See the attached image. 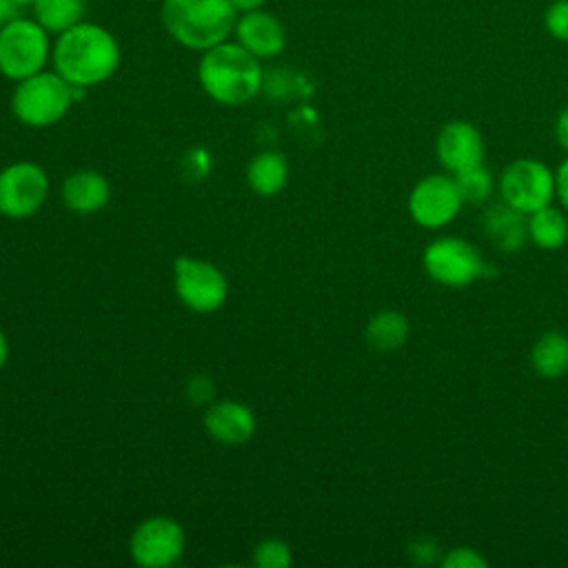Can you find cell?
<instances>
[{
    "instance_id": "obj_15",
    "label": "cell",
    "mask_w": 568,
    "mask_h": 568,
    "mask_svg": "<svg viewBox=\"0 0 568 568\" xmlns=\"http://www.w3.org/2000/svg\"><path fill=\"white\" fill-rule=\"evenodd\" d=\"M109 197H111V186L106 178L91 169L71 173L62 184V202L67 204L69 211L80 215H91L102 211Z\"/></svg>"
},
{
    "instance_id": "obj_5",
    "label": "cell",
    "mask_w": 568,
    "mask_h": 568,
    "mask_svg": "<svg viewBox=\"0 0 568 568\" xmlns=\"http://www.w3.org/2000/svg\"><path fill=\"white\" fill-rule=\"evenodd\" d=\"M49 31L33 18H13L0 29V73L9 80H24L51 58Z\"/></svg>"
},
{
    "instance_id": "obj_30",
    "label": "cell",
    "mask_w": 568,
    "mask_h": 568,
    "mask_svg": "<svg viewBox=\"0 0 568 568\" xmlns=\"http://www.w3.org/2000/svg\"><path fill=\"white\" fill-rule=\"evenodd\" d=\"M18 13H20V9H18L11 0H0V29H2L9 20L18 18Z\"/></svg>"
},
{
    "instance_id": "obj_2",
    "label": "cell",
    "mask_w": 568,
    "mask_h": 568,
    "mask_svg": "<svg viewBox=\"0 0 568 568\" xmlns=\"http://www.w3.org/2000/svg\"><path fill=\"white\" fill-rule=\"evenodd\" d=\"M197 80L204 93L226 106L251 102L262 89L260 58L240 42H220L206 49L197 64Z\"/></svg>"
},
{
    "instance_id": "obj_19",
    "label": "cell",
    "mask_w": 568,
    "mask_h": 568,
    "mask_svg": "<svg viewBox=\"0 0 568 568\" xmlns=\"http://www.w3.org/2000/svg\"><path fill=\"white\" fill-rule=\"evenodd\" d=\"M528 235L539 248L555 251L568 240V220L559 209L541 206L528 220Z\"/></svg>"
},
{
    "instance_id": "obj_6",
    "label": "cell",
    "mask_w": 568,
    "mask_h": 568,
    "mask_svg": "<svg viewBox=\"0 0 568 568\" xmlns=\"http://www.w3.org/2000/svg\"><path fill=\"white\" fill-rule=\"evenodd\" d=\"M173 277L180 302L195 313H213L226 302V277L215 264L206 260L189 255L178 257L173 262Z\"/></svg>"
},
{
    "instance_id": "obj_33",
    "label": "cell",
    "mask_w": 568,
    "mask_h": 568,
    "mask_svg": "<svg viewBox=\"0 0 568 568\" xmlns=\"http://www.w3.org/2000/svg\"><path fill=\"white\" fill-rule=\"evenodd\" d=\"M11 2H13L18 9H22V7H27V4H31V7H33V2H36V0H11Z\"/></svg>"
},
{
    "instance_id": "obj_24",
    "label": "cell",
    "mask_w": 568,
    "mask_h": 568,
    "mask_svg": "<svg viewBox=\"0 0 568 568\" xmlns=\"http://www.w3.org/2000/svg\"><path fill=\"white\" fill-rule=\"evenodd\" d=\"M544 22L552 38L568 42V0H555L546 11Z\"/></svg>"
},
{
    "instance_id": "obj_23",
    "label": "cell",
    "mask_w": 568,
    "mask_h": 568,
    "mask_svg": "<svg viewBox=\"0 0 568 568\" xmlns=\"http://www.w3.org/2000/svg\"><path fill=\"white\" fill-rule=\"evenodd\" d=\"M291 561H293V555L288 544L275 537L260 541L253 550V564L260 568H286Z\"/></svg>"
},
{
    "instance_id": "obj_11",
    "label": "cell",
    "mask_w": 568,
    "mask_h": 568,
    "mask_svg": "<svg viewBox=\"0 0 568 568\" xmlns=\"http://www.w3.org/2000/svg\"><path fill=\"white\" fill-rule=\"evenodd\" d=\"M464 200L455 178L428 175L415 184L408 197L410 217L426 229H439L448 224L462 209Z\"/></svg>"
},
{
    "instance_id": "obj_26",
    "label": "cell",
    "mask_w": 568,
    "mask_h": 568,
    "mask_svg": "<svg viewBox=\"0 0 568 568\" xmlns=\"http://www.w3.org/2000/svg\"><path fill=\"white\" fill-rule=\"evenodd\" d=\"M215 393L213 382L206 375H195L189 384H186V395L193 404H206Z\"/></svg>"
},
{
    "instance_id": "obj_13",
    "label": "cell",
    "mask_w": 568,
    "mask_h": 568,
    "mask_svg": "<svg viewBox=\"0 0 568 568\" xmlns=\"http://www.w3.org/2000/svg\"><path fill=\"white\" fill-rule=\"evenodd\" d=\"M233 36H235V42H240L246 51H251L260 60L275 58L277 53L284 51V44H286L284 24L264 9L240 13Z\"/></svg>"
},
{
    "instance_id": "obj_18",
    "label": "cell",
    "mask_w": 568,
    "mask_h": 568,
    "mask_svg": "<svg viewBox=\"0 0 568 568\" xmlns=\"http://www.w3.org/2000/svg\"><path fill=\"white\" fill-rule=\"evenodd\" d=\"M532 368L546 377V379H557L568 373V335L559 331H548L544 333L530 353Z\"/></svg>"
},
{
    "instance_id": "obj_10",
    "label": "cell",
    "mask_w": 568,
    "mask_h": 568,
    "mask_svg": "<svg viewBox=\"0 0 568 568\" xmlns=\"http://www.w3.org/2000/svg\"><path fill=\"white\" fill-rule=\"evenodd\" d=\"M499 191L506 204L521 213H532L541 206H548L557 193L555 173L539 160H515L504 169L499 178Z\"/></svg>"
},
{
    "instance_id": "obj_28",
    "label": "cell",
    "mask_w": 568,
    "mask_h": 568,
    "mask_svg": "<svg viewBox=\"0 0 568 568\" xmlns=\"http://www.w3.org/2000/svg\"><path fill=\"white\" fill-rule=\"evenodd\" d=\"M555 186H557V195L561 200V206L568 211V158L561 162V166L555 173Z\"/></svg>"
},
{
    "instance_id": "obj_22",
    "label": "cell",
    "mask_w": 568,
    "mask_h": 568,
    "mask_svg": "<svg viewBox=\"0 0 568 568\" xmlns=\"http://www.w3.org/2000/svg\"><path fill=\"white\" fill-rule=\"evenodd\" d=\"M455 182L462 193V200L470 204H479L493 193V175L484 164L455 173Z\"/></svg>"
},
{
    "instance_id": "obj_31",
    "label": "cell",
    "mask_w": 568,
    "mask_h": 568,
    "mask_svg": "<svg viewBox=\"0 0 568 568\" xmlns=\"http://www.w3.org/2000/svg\"><path fill=\"white\" fill-rule=\"evenodd\" d=\"M237 13H246V11H255V9H262L266 0H229Z\"/></svg>"
},
{
    "instance_id": "obj_1",
    "label": "cell",
    "mask_w": 568,
    "mask_h": 568,
    "mask_svg": "<svg viewBox=\"0 0 568 568\" xmlns=\"http://www.w3.org/2000/svg\"><path fill=\"white\" fill-rule=\"evenodd\" d=\"M53 71L69 84L87 89L109 80L120 67V44L111 31L93 22H78L58 33L51 47Z\"/></svg>"
},
{
    "instance_id": "obj_21",
    "label": "cell",
    "mask_w": 568,
    "mask_h": 568,
    "mask_svg": "<svg viewBox=\"0 0 568 568\" xmlns=\"http://www.w3.org/2000/svg\"><path fill=\"white\" fill-rule=\"evenodd\" d=\"M33 16L49 33H62L82 22L84 0H36Z\"/></svg>"
},
{
    "instance_id": "obj_25",
    "label": "cell",
    "mask_w": 568,
    "mask_h": 568,
    "mask_svg": "<svg viewBox=\"0 0 568 568\" xmlns=\"http://www.w3.org/2000/svg\"><path fill=\"white\" fill-rule=\"evenodd\" d=\"M442 564L446 568H486L488 561L473 548H453Z\"/></svg>"
},
{
    "instance_id": "obj_12",
    "label": "cell",
    "mask_w": 568,
    "mask_h": 568,
    "mask_svg": "<svg viewBox=\"0 0 568 568\" xmlns=\"http://www.w3.org/2000/svg\"><path fill=\"white\" fill-rule=\"evenodd\" d=\"M437 160L450 173L466 171L481 164L484 160V138L477 126L464 120H453L444 124L435 142Z\"/></svg>"
},
{
    "instance_id": "obj_27",
    "label": "cell",
    "mask_w": 568,
    "mask_h": 568,
    "mask_svg": "<svg viewBox=\"0 0 568 568\" xmlns=\"http://www.w3.org/2000/svg\"><path fill=\"white\" fill-rule=\"evenodd\" d=\"M406 552H408V557H410L413 561H417V564H433L435 557H437V546H435L433 539L422 537V539L410 541Z\"/></svg>"
},
{
    "instance_id": "obj_16",
    "label": "cell",
    "mask_w": 568,
    "mask_h": 568,
    "mask_svg": "<svg viewBox=\"0 0 568 568\" xmlns=\"http://www.w3.org/2000/svg\"><path fill=\"white\" fill-rule=\"evenodd\" d=\"M481 226L486 237L506 253L519 251L528 235V222L524 220V213L506 202L493 204L490 209H486L481 217Z\"/></svg>"
},
{
    "instance_id": "obj_14",
    "label": "cell",
    "mask_w": 568,
    "mask_h": 568,
    "mask_svg": "<svg viewBox=\"0 0 568 568\" xmlns=\"http://www.w3.org/2000/svg\"><path fill=\"white\" fill-rule=\"evenodd\" d=\"M204 428L215 442L226 446H240L253 437L255 415L242 402L222 399L206 408Z\"/></svg>"
},
{
    "instance_id": "obj_29",
    "label": "cell",
    "mask_w": 568,
    "mask_h": 568,
    "mask_svg": "<svg viewBox=\"0 0 568 568\" xmlns=\"http://www.w3.org/2000/svg\"><path fill=\"white\" fill-rule=\"evenodd\" d=\"M557 140L568 151V106L557 118Z\"/></svg>"
},
{
    "instance_id": "obj_4",
    "label": "cell",
    "mask_w": 568,
    "mask_h": 568,
    "mask_svg": "<svg viewBox=\"0 0 568 568\" xmlns=\"http://www.w3.org/2000/svg\"><path fill=\"white\" fill-rule=\"evenodd\" d=\"M78 91L82 89L69 84L58 71H38L18 82L11 95V109L22 124L44 129L69 113Z\"/></svg>"
},
{
    "instance_id": "obj_9",
    "label": "cell",
    "mask_w": 568,
    "mask_h": 568,
    "mask_svg": "<svg viewBox=\"0 0 568 568\" xmlns=\"http://www.w3.org/2000/svg\"><path fill=\"white\" fill-rule=\"evenodd\" d=\"M184 548L186 535L182 526L166 515H153L140 521L129 541L133 561L144 568L173 566L184 555Z\"/></svg>"
},
{
    "instance_id": "obj_32",
    "label": "cell",
    "mask_w": 568,
    "mask_h": 568,
    "mask_svg": "<svg viewBox=\"0 0 568 568\" xmlns=\"http://www.w3.org/2000/svg\"><path fill=\"white\" fill-rule=\"evenodd\" d=\"M9 359V342H7V335L0 331V368L7 364Z\"/></svg>"
},
{
    "instance_id": "obj_3",
    "label": "cell",
    "mask_w": 568,
    "mask_h": 568,
    "mask_svg": "<svg viewBox=\"0 0 568 568\" xmlns=\"http://www.w3.org/2000/svg\"><path fill=\"white\" fill-rule=\"evenodd\" d=\"M160 16L178 44L204 53L229 40L240 13L229 0H164Z\"/></svg>"
},
{
    "instance_id": "obj_17",
    "label": "cell",
    "mask_w": 568,
    "mask_h": 568,
    "mask_svg": "<svg viewBox=\"0 0 568 568\" xmlns=\"http://www.w3.org/2000/svg\"><path fill=\"white\" fill-rule=\"evenodd\" d=\"M248 186L264 197L277 195L288 182V162L277 151L257 153L246 166Z\"/></svg>"
},
{
    "instance_id": "obj_8",
    "label": "cell",
    "mask_w": 568,
    "mask_h": 568,
    "mask_svg": "<svg viewBox=\"0 0 568 568\" xmlns=\"http://www.w3.org/2000/svg\"><path fill=\"white\" fill-rule=\"evenodd\" d=\"M49 195V175L36 162H13L0 171V215L24 220L40 211Z\"/></svg>"
},
{
    "instance_id": "obj_7",
    "label": "cell",
    "mask_w": 568,
    "mask_h": 568,
    "mask_svg": "<svg viewBox=\"0 0 568 568\" xmlns=\"http://www.w3.org/2000/svg\"><path fill=\"white\" fill-rule=\"evenodd\" d=\"M481 253L462 237H439L424 251L426 273L450 288L468 286L486 273Z\"/></svg>"
},
{
    "instance_id": "obj_20",
    "label": "cell",
    "mask_w": 568,
    "mask_h": 568,
    "mask_svg": "<svg viewBox=\"0 0 568 568\" xmlns=\"http://www.w3.org/2000/svg\"><path fill=\"white\" fill-rule=\"evenodd\" d=\"M408 337V320L397 311H379L368 320L366 339L377 351H395Z\"/></svg>"
}]
</instances>
